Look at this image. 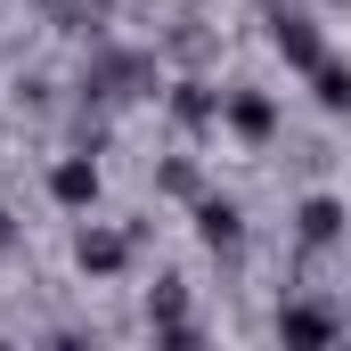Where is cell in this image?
Instances as JSON below:
<instances>
[{
    "mask_svg": "<svg viewBox=\"0 0 351 351\" xmlns=\"http://www.w3.org/2000/svg\"><path fill=\"white\" fill-rule=\"evenodd\" d=\"M82 269H98V278H106V269H123V237L90 229V237H82Z\"/></svg>",
    "mask_w": 351,
    "mask_h": 351,
    "instance_id": "obj_7",
    "label": "cell"
},
{
    "mask_svg": "<svg viewBox=\"0 0 351 351\" xmlns=\"http://www.w3.org/2000/svg\"><path fill=\"white\" fill-rule=\"evenodd\" d=\"M335 229H343V204H335V196H311V204H302V237H311V245H327Z\"/></svg>",
    "mask_w": 351,
    "mask_h": 351,
    "instance_id": "obj_6",
    "label": "cell"
},
{
    "mask_svg": "<svg viewBox=\"0 0 351 351\" xmlns=\"http://www.w3.org/2000/svg\"><path fill=\"white\" fill-rule=\"evenodd\" d=\"M204 237H213V245H237V213H229V204H204Z\"/></svg>",
    "mask_w": 351,
    "mask_h": 351,
    "instance_id": "obj_8",
    "label": "cell"
},
{
    "mask_svg": "<svg viewBox=\"0 0 351 351\" xmlns=\"http://www.w3.org/2000/svg\"><path fill=\"white\" fill-rule=\"evenodd\" d=\"M278 335H286V343H335V319H327V311H286V319H278Z\"/></svg>",
    "mask_w": 351,
    "mask_h": 351,
    "instance_id": "obj_4",
    "label": "cell"
},
{
    "mask_svg": "<svg viewBox=\"0 0 351 351\" xmlns=\"http://www.w3.org/2000/svg\"><path fill=\"white\" fill-rule=\"evenodd\" d=\"M49 196H58L66 213H90V204H98V164H90V156H66V164L49 172Z\"/></svg>",
    "mask_w": 351,
    "mask_h": 351,
    "instance_id": "obj_1",
    "label": "cell"
},
{
    "mask_svg": "<svg viewBox=\"0 0 351 351\" xmlns=\"http://www.w3.org/2000/svg\"><path fill=\"white\" fill-rule=\"evenodd\" d=\"M311 90H319V106H327V114H343V106H351V74L335 66V58H319V66H311Z\"/></svg>",
    "mask_w": 351,
    "mask_h": 351,
    "instance_id": "obj_5",
    "label": "cell"
},
{
    "mask_svg": "<svg viewBox=\"0 0 351 351\" xmlns=\"http://www.w3.org/2000/svg\"><path fill=\"white\" fill-rule=\"evenodd\" d=\"M229 131L269 139V131H278V106H269V98H254V90H245V98H229Z\"/></svg>",
    "mask_w": 351,
    "mask_h": 351,
    "instance_id": "obj_3",
    "label": "cell"
},
{
    "mask_svg": "<svg viewBox=\"0 0 351 351\" xmlns=\"http://www.w3.org/2000/svg\"><path fill=\"white\" fill-rule=\"evenodd\" d=\"M278 49H286V66H302V74L327 58V49H319V33H311V16H278Z\"/></svg>",
    "mask_w": 351,
    "mask_h": 351,
    "instance_id": "obj_2",
    "label": "cell"
}]
</instances>
